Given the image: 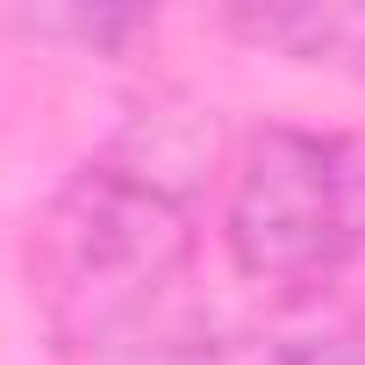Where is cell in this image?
I'll use <instances>...</instances> for the list:
<instances>
[{
    "label": "cell",
    "instance_id": "obj_4",
    "mask_svg": "<svg viewBox=\"0 0 365 365\" xmlns=\"http://www.w3.org/2000/svg\"><path fill=\"white\" fill-rule=\"evenodd\" d=\"M158 365H365V329H315V336H251V344H179Z\"/></svg>",
    "mask_w": 365,
    "mask_h": 365
},
{
    "label": "cell",
    "instance_id": "obj_3",
    "mask_svg": "<svg viewBox=\"0 0 365 365\" xmlns=\"http://www.w3.org/2000/svg\"><path fill=\"white\" fill-rule=\"evenodd\" d=\"M230 29L244 43L287 51L301 65L365 79V8H244V15H230Z\"/></svg>",
    "mask_w": 365,
    "mask_h": 365
},
{
    "label": "cell",
    "instance_id": "obj_2",
    "mask_svg": "<svg viewBox=\"0 0 365 365\" xmlns=\"http://www.w3.org/2000/svg\"><path fill=\"white\" fill-rule=\"evenodd\" d=\"M230 265L272 294H315L365 258V136L258 129L222 201Z\"/></svg>",
    "mask_w": 365,
    "mask_h": 365
},
{
    "label": "cell",
    "instance_id": "obj_1",
    "mask_svg": "<svg viewBox=\"0 0 365 365\" xmlns=\"http://www.w3.org/2000/svg\"><path fill=\"white\" fill-rule=\"evenodd\" d=\"M194 258V208L158 158L108 150L43 208L29 244L36 301L72 351H136Z\"/></svg>",
    "mask_w": 365,
    "mask_h": 365
}]
</instances>
